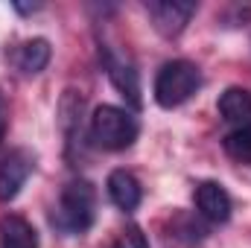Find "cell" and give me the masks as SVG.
Wrapping results in <instances>:
<instances>
[{"instance_id":"7","label":"cell","mask_w":251,"mask_h":248,"mask_svg":"<svg viewBox=\"0 0 251 248\" xmlns=\"http://www.w3.org/2000/svg\"><path fill=\"white\" fill-rule=\"evenodd\" d=\"M105 67H108V79L111 85L128 99L131 108H140V79H137V70L123 59H114L111 53H105Z\"/></svg>"},{"instance_id":"8","label":"cell","mask_w":251,"mask_h":248,"mask_svg":"<svg viewBox=\"0 0 251 248\" xmlns=\"http://www.w3.org/2000/svg\"><path fill=\"white\" fill-rule=\"evenodd\" d=\"M0 248H38L35 228L15 213L0 216Z\"/></svg>"},{"instance_id":"4","label":"cell","mask_w":251,"mask_h":248,"mask_svg":"<svg viewBox=\"0 0 251 248\" xmlns=\"http://www.w3.org/2000/svg\"><path fill=\"white\" fill-rule=\"evenodd\" d=\"M152 26L164 35V38H176L187 29L190 18L196 15V3L190 0H155L146 6Z\"/></svg>"},{"instance_id":"10","label":"cell","mask_w":251,"mask_h":248,"mask_svg":"<svg viewBox=\"0 0 251 248\" xmlns=\"http://www.w3.org/2000/svg\"><path fill=\"white\" fill-rule=\"evenodd\" d=\"M219 114L225 123H234L237 128L251 125V91L246 88H228L219 97Z\"/></svg>"},{"instance_id":"2","label":"cell","mask_w":251,"mask_h":248,"mask_svg":"<svg viewBox=\"0 0 251 248\" xmlns=\"http://www.w3.org/2000/svg\"><path fill=\"white\" fill-rule=\"evenodd\" d=\"M199 85H201V73L193 62L187 59L167 62L155 76V102L161 108H178L199 91Z\"/></svg>"},{"instance_id":"16","label":"cell","mask_w":251,"mask_h":248,"mask_svg":"<svg viewBox=\"0 0 251 248\" xmlns=\"http://www.w3.org/2000/svg\"><path fill=\"white\" fill-rule=\"evenodd\" d=\"M114 248H123V246H120V243H117V246H114Z\"/></svg>"},{"instance_id":"1","label":"cell","mask_w":251,"mask_h":248,"mask_svg":"<svg viewBox=\"0 0 251 248\" xmlns=\"http://www.w3.org/2000/svg\"><path fill=\"white\" fill-rule=\"evenodd\" d=\"M97 216V190L91 181L76 178L70 184H64L56 213H53V225L64 234H85L94 225Z\"/></svg>"},{"instance_id":"3","label":"cell","mask_w":251,"mask_h":248,"mask_svg":"<svg viewBox=\"0 0 251 248\" xmlns=\"http://www.w3.org/2000/svg\"><path fill=\"white\" fill-rule=\"evenodd\" d=\"M137 120L117 105H100L91 117V137L100 149L123 152L137 140Z\"/></svg>"},{"instance_id":"15","label":"cell","mask_w":251,"mask_h":248,"mask_svg":"<svg viewBox=\"0 0 251 248\" xmlns=\"http://www.w3.org/2000/svg\"><path fill=\"white\" fill-rule=\"evenodd\" d=\"M15 9L21 12V15H29V12H35V9H41L38 3H32V6H24V3H15Z\"/></svg>"},{"instance_id":"13","label":"cell","mask_w":251,"mask_h":248,"mask_svg":"<svg viewBox=\"0 0 251 248\" xmlns=\"http://www.w3.org/2000/svg\"><path fill=\"white\" fill-rule=\"evenodd\" d=\"M126 240H128V243H131L134 248H149V246H146V240H143V234H140V228H137V225H131V228H128Z\"/></svg>"},{"instance_id":"5","label":"cell","mask_w":251,"mask_h":248,"mask_svg":"<svg viewBox=\"0 0 251 248\" xmlns=\"http://www.w3.org/2000/svg\"><path fill=\"white\" fill-rule=\"evenodd\" d=\"M32 167H35V155L29 149H15L0 158V201L18 198L21 187L32 175Z\"/></svg>"},{"instance_id":"11","label":"cell","mask_w":251,"mask_h":248,"mask_svg":"<svg viewBox=\"0 0 251 248\" xmlns=\"http://www.w3.org/2000/svg\"><path fill=\"white\" fill-rule=\"evenodd\" d=\"M50 56H53V47H50L47 38H29L15 50V67L21 73L32 76V73H41L50 64Z\"/></svg>"},{"instance_id":"14","label":"cell","mask_w":251,"mask_h":248,"mask_svg":"<svg viewBox=\"0 0 251 248\" xmlns=\"http://www.w3.org/2000/svg\"><path fill=\"white\" fill-rule=\"evenodd\" d=\"M6 125H9V102H6V97L0 94V140H3V134H6Z\"/></svg>"},{"instance_id":"9","label":"cell","mask_w":251,"mask_h":248,"mask_svg":"<svg viewBox=\"0 0 251 248\" xmlns=\"http://www.w3.org/2000/svg\"><path fill=\"white\" fill-rule=\"evenodd\" d=\"M108 198L120 207V210H134L137 204H140V198H143V190H140V181L131 175V173H126V170H114L111 175H108Z\"/></svg>"},{"instance_id":"12","label":"cell","mask_w":251,"mask_h":248,"mask_svg":"<svg viewBox=\"0 0 251 248\" xmlns=\"http://www.w3.org/2000/svg\"><path fill=\"white\" fill-rule=\"evenodd\" d=\"M222 149L228 152V158H234L240 164H251V125L228 131L222 140Z\"/></svg>"},{"instance_id":"6","label":"cell","mask_w":251,"mask_h":248,"mask_svg":"<svg viewBox=\"0 0 251 248\" xmlns=\"http://www.w3.org/2000/svg\"><path fill=\"white\" fill-rule=\"evenodd\" d=\"M196 210L210 222H228L231 219V196L219 181H201L193 193Z\"/></svg>"}]
</instances>
